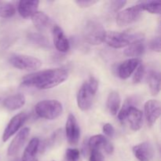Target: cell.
Wrapping results in <instances>:
<instances>
[{
	"label": "cell",
	"mask_w": 161,
	"mask_h": 161,
	"mask_svg": "<svg viewBox=\"0 0 161 161\" xmlns=\"http://www.w3.org/2000/svg\"><path fill=\"white\" fill-rule=\"evenodd\" d=\"M68 72L64 69H53L31 73L22 80V86L47 90L58 86L68 79Z\"/></svg>",
	"instance_id": "6da1fadb"
},
{
	"label": "cell",
	"mask_w": 161,
	"mask_h": 161,
	"mask_svg": "<svg viewBox=\"0 0 161 161\" xmlns=\"http://www.w3.org/2000/svg\"><path fill=\"white\" fill-rule=\"evenodd\" d=\"M143 36L139 33L130 34L126 32L109 31L106 33L105 41L109 47L115 49L123 48L129 46L136 41L142 40Z\"/></svg>",
	"instance_id": "7a4b0ae2"
},
{
	"label": "cell",
	"mask_w": 161,
	"mask_h": 161,
	"mask_svg": "<svg viewBox=\"0 0 161 161\" xmlns=\"http://www.w3.org/2000/svg\"><path fill=\"white\" fill-rule=\"evenodd\" d=\"M83 39L91 45H100L105 41L106 32L103 25L96 20H88L83 28Z\"/></svg>",
	"instance_id": "3957f363"
},
{
	"label": "cell",
	"mask_w": 161,
	"mask_h": 161,
	"mask_svg": "<svg viewBox=\"0 0 161 161\" xmlns=\"http://www.w3.org/2000/svg\"><path fill=\"white\" fill-rule=\"evenodd\" d=\"M35 109L39 117L52 120L62 114L63 107L58 100H43L36 104Z\"/></svg>",
	"instance_id": "277c9868"
},
{
	"label": "cell",
	"mask_w": 161,
	"mask_h": 161,
	"mask_svg": "<svg viewBox=\"0 0 161 161\" xmlns=\"http://www.w3.org/2000/svg\"><path fill=\"white\" fill-rule=\"evenodd\" d=\"M9 62L16 69L25 71H35L42 65V61L37 58L25 54H14L9 58Z\"/></svg>",
	"instance_id": "5b68a950"
},
{
	"label": "cell",
	"mask_w": 161,
	"mask_h": 161,
	"mask_svg": "<svg viewBox=\"0 0 161 161\" xmlns=\"http://www.w3.org/2000/svg\"><path fill=\"white\" fill-rule=\"evenodd\" d=\"M143 12L139 4L127 8L116 16V24L119 27H125L136 21Z\"/></svg>",
	"instance_id": "8992f818"
},
{
	"label": "cell",
	"mask_w": 161,
	"mask_h": 161,
	"mask_svg": "<svg viewBox=\"0 0 161 161\" xmlns=\"http://www.w3.org/2000/svg\"><path fill=\"white\" fill-rule=\"evenodd\" d=\"M27 117H28V116H27L26 113H19V114L14 116V117L10 119L9 124L6 126L4 132H3V141L4 142H6L7 141L9 138H10L14 134H16L18 131L19 129L21 127V126L23 125L24 123H25V120L27 119Z\"/></svg>",
	"instance_id": "52a82bcc"
},
{
	"label": "cell",
	"mask_w": 161,
	"mask_h": 161,
	"mask_svg": "<svg viewBox=\"0 0 161 161\" xmlns=\"http://www.w3.org/2000/svg\"><path fill=\"white\" fill-rule=\"evenodd\" d=\"M95 94H93L88 86L87 82H85L77 94V105L82 111H87L92 105L93 98Z\"/></svg>",
	"instance_id": "ba28073f"
},
{
	"label": "cell",
	"mask_w": 161,
	"mask_h": 161,
	"mask_svg": "<svg viewBox=\"0 0 161 161\" xmlns=\"http://www.w3.org/2000/svg\"><path fill=\"white\" fill-rule=\"evenodd\" d=\"M65 135L71 145H76L80 137V129L73 114H69L65 124Z\"/></svg>",
	"instance_id": "9c48e42d"
},
{
	"label": "cell",
	"mask_w": 161,
	"mask_h": 161,
	"mask_svg": "<svg viewBox=\"0 0 161 161\" xmlns=\"http://www.w3.org/2000/svg\"><path fill=\"white\" fill-rule=\"evenodd\" d=\"M144 110L148 125L152 127L160 116L161 109L160 102L153 99L147 101L145 103Z\"/></svg>",
	"instance_id": "30bf717a"
},
{
	"label": "cell",
	"mask_w": 161,
	"mask_h": 161,
	"mask_svg": "<svg viewBox=\"0 0 161 161\" xmlns=\"http://www.w3.org/2000/svg\"><path fill=\"white\" fill-rule=\"evenodd\" d=\"M90 150H101L103 149L108 154H112L114 151V147L105 136L102 135H94L91 137L87 143Z\"/></svg>",
	"instance_id": "8fae6325"
},
{
	"label": "cell",
	"mask_w": 161,
	"mask_h": 161,
	"mask_svg": "<svg viewBox=\"0 0 161 161\" xmlns=\"http://www.w3.org/2000/svg\"><path fill=\"white\" fill-rule=\"evenodd\" d=\"M30 129L28 127H25L22 129L20 132L17 135V136L13 139L11 142L10 145L8 147L7 149V155L9 157H13V156L16 155L17 153L19 152L25 142L28 139V136H29Z\"/></svg>",
	"instance_id": "7c38bea8"
},
{
	"label": "cell",
	"mask_w": 161,
	"mask_h": 161,
	"mask_svg": "<svg viewBox=\"0 0 161 161\" xmlns=\"http://www.w3.org/2000/svg\"><path fill=\"white\" fill-rule=\"evenodd\" d=\"M53 43L58 51L61 53H66L69 51L70 44L69 39L64 34L63 30L58 25H54L53 28Z\"/></svg>",
	"instance_id": "4fadbf2b"
},
{
	"label": "cell",
	"mask_w": 161,
	"mask_h": 161,
	"mask_svg": "<svg viewBox=\"0 0 161 161\" xmlns=\"http://www.w3.org/2000/svg\"><path fill=\"white\" fill-rule=\"evenodd\" d=\"M133 153L139 161H150L154 156L153 147L149 142H143L134 146Z\"/></svg>",
	"instance_id": "5bb4252c"
},
{
	"label": "cell",
	"mask_w": 161,
	"mask_h": 161,
	"mask_svg": "<svg viewBox=\"0 0 161 161\" xmlns=\"http://www.w3.org/2000/svg\"><path fill=\"white\" fill-rule=\"evenodd\" d=\"M140 64L141 61L138 58H130L124 61L118 67V75L122 80H127L132 75Z\"/></svg>",
	"instance_id": "9a60e30c"
},
{
	"label": "cell",
	"mask_w": 161,
	"mask_h": 161,
	"mask_svg": "<svg viewBox=\"0 0 161 161\" xmlns=\"http://www.w3.org/2000/svg\"><path fill=\"white\" fill-rule=\"evenodd\" d=\"M126 119L130 123V127L132 130H139L142 126V113L136 107L130 106L127 110Z\"/></svg>",
	"instance_id": "2e32d148"
},
{
	"label": "cell",
	"mask_w": 161,
	"mask_h": 161,
	"mask_svg": "<svg viewBox=\"0 0 161 161\" xmlns=\"http://www.w3.org/2000/svg\"><path fill=\"white\" fill-rule=\"evenodd\" d=\"M39 2L38 0H21L19 2L18 12L24 18L32 17L37 12Z\"/></svg>",
	"instance_id": "e0dca14e"
},
{
	"label": "cell",
	"mask_w": 161,
	"mask_h": 161,
	"mask_svg": "<svg viewBox=\"0 0 161 161\" xmlns=\"http://www.w3.org/2000/svg\"><path fill=\"white\" fill-rule=\"evenodd\" d=\"M39 149V139L34 138L29 142L24 151L21 161H38L36 154Z\"/></svg>",
	"instance_id": "ac0fdd59"
},
{
	"label": "cell",
	"mask_w": 161,
	"mask_h": 161,
	"mask_svg": "<svg viewBox=\"0 0 161 161\" xmlns=\"http://www.w3.org/2000/svg\"><path fill=\"white\" fill-rule=\"evenodd\" d=\"M25 104V97L21 94H14L6 97L3 102V105L9 110H17L23 107Z\"/></svg>",
	"instance_id": "d6986e66"
},
{
	"label": "cell",
	"mask_w": 161,
	"mask_h": 161,
	"mask_svg": "<svg viewBox=\"0 0 161 161\" xmlns=\"http://www.w3.org/2000/svg\"><path fill=\"white\" fill-rule=\"evenodd\" d=\"M33 25L39 31H42L47 29L50 25L51 20L50 17L43 12H36L31 17Z\"/></svg>",
	"instance_id": "ffe728a7"
},
{
	"label": "cell",
	"mask_w": 161,
	"mask_h": 161,
	"mask_svg": "<svg viewBox=\"0 0 161 161\" xmlns=\"http://www.w3.org/2000/svg\"><path fill=\"white\" fill-rule=\"evenodd\" d=\"M121 98L119 94L116 91H112L107 98L106 106L108 112L112 115H116L120 108Z\"/></svg>",
	"instance_id": "44dd1931"
},
{
	"label": "cell",
	"mask_w": 161,
	"mask_h": 161,
	"mask_svg": "<svg viewBox=\"0 0 161 161\" xmlns=\"http://www.w3.org/2000/svg\"><path fill=\"white\" fill-rule=\"evenodd\" d=\"M144 52V42H142V40H139L127 46V47L124 50V54L127 57H132V58H137V57L142 56Z\"/></svg>",
	"instance_id": "7402d4cb"
},
{
	"label": "cell",
	"mask_w": 161,
	"mask_h": 161,
	"mask_svg": "<svg viewBox=\"0 0 161 161\" xmlns=\"http://www.w3.org/2000/svg\"><path fill=\"white\" fill-rule=\"evenodd\" d=\"M28 39L30 42L41 48H50V44L48 39L43 35L37 32H32L28 35Z\"/></svg>",
	"instance_id": "603a6c76"
},
{
	"label": "cell",
	"mask_w": 161,
	"mask_h": 161,
	"mask_svg": "<svg viewBox=\"0 0 161 161\" xmlns=\"http://www.w3.org/2000/svg\"><path fill=\"white\" fill-rule=\"evenodd\" d=\"M149 85L153 95H157L160 91V74L157 72H151L149 76Z\"/></svg>",
	"instance_id": "cb8c5ba5"
},
{
	"label": "cell",
	"mask_w": 161,
	"mask_h": 161,
	"mask_svg": "<svg viewBox=\"0 0 161 161\" xmlns=\"http://www.w3.org/2000/svg\"><path fill=\"white\" fill-rule=\"evenodd\" d=\"M139 5L143 11H147L153 14H160L161 2L160 0L142 2V3H140Z\"/></svg>",
	"instance_id": "d4e9b609"
},
{
	"label": "cell",
	"mask_w": 161,
	"mask_h": 161,
	"mask_svg": "<svg viewBox=\"0 0 161 161\" xmlns=\"http://www.w3.org/2000/svg\"><path fill=\"white\" fill-rule=\"evenodd\" d=\"M15 7L13 4L6 2H0V17L9 18L15 14Z\"/></svg>",
	"instance_id": "484cf974"
},
{
	"label": "cell",
	"mask_w": 161,
	"mask_h": 161,
	"mask_svg": "<svg viewBox=\"0 0 161 161\" xmlns=\"http://www.w3.org/2000/svg\"><path fill=\"white\" fill-rule=\"evenodd\" d=\"M61 138H62V130H58L51 135L50 138H49L47 141H46L44 142L43 146H42V150H46V149H49V148H51L53 146H54L55 145L58 144V143L60 142V141L61 140Z\"/></svg>",
	"instance_id": "4316f807"
},
{
	"label": "cell",
	"mask_w": 161,
	"mask_h": 161,
	"mask_svg": "<svg viewBox=\"0 0 161 161\" xmlns=\"http://www.w3.org/2000/svg\"><path fill=\"white\" fill-rule=\"evenodd\" d=\"M135 99L133 97H130L127 100H126L125 103L124 104L123 107L121 108L120 111H119V114H118V118H119V121L121 123H124L126 120V116H127V113L128 108L130 106H134V103H135Z\"/></svg>",
	"instance_id": "83f0119b"
},
{
	"label": "cell",
	"mask_w": 161,
	"mask_h": 161,
	"mask_svg": "<svg viewBox=\"0 0 161 161\" xmlns=\"http://www.w3.org/2000/svg\"><path fill=\"white\" fill-rule=\"evenodd\" d=\"M135 70L136 71H135V75H134L133 82L134 83H138L142 81V80L144 77L146 69H145V66L143 64H140Z\"/></svg>",
	"instance_id": "f1b7e54d"
},
{
	"label": "cell",
	"mask_w": 161,
	"mask_h": 161,
	"mask_svg": "<svg viewBox=\"0 0 161 161\" xmlns=\"http://www.w3.org/2000/svg\"><path fill=\"white\" fill-rule=\"evenodd\" d=\"M104 157L100 150H91L89 161H103Z\"/></svg>",
	"instance_id": "f546056e"
},
{
	"label": "cell",
	"mask_w": 161,
	"mask_h": 161,
	"mask_svg": "<svg viewBox=\"0 0 161 161\" xmlns=\"http://www.w3.org/2000/svg\"><path fill=\"white\" fill-rule=\"evenodd\" d=\"M87 84L90 90L93 92V94H95L97 91V88H98V81L94 76H91L89 81L87 82Z\"/></svg>",
	"instance_id": "4dcf8cb0"
},
{
	"label": "cell",
	"mask_w": 161,
	"mask_h": 161,
	"mask_svg": "<svg viewBox=\"0 0 161 161\" xmlns=\"http://www.w3.org/2000/svg\"><path fill=\"white\" fill-rule=\"evenodd\" d=\"M126 3V1H113L110 3V9L113 12H116L124 7Z\"/></svg>",
	"instance_id": "1f68e13d"
},
{
	"label": "cell",
	"mask_w": 161,
	"mask_h": 161,
	"mask_svg": "<svg viewBox=\"0 0 161 161\" xmlns=\"http://www.w3.org/2000/svg\"><path fill=\"white\" fill-rule=\"evenodd\" d=\"M65 157L77 160L80 157V151L76 149H69L66 150Z\"/></svg>",
	"instance_id": "d6a6232c"
},
{
	"label": "cell",
	"mask_w": 161,
	"mask_h": 161,
	"mask_svg": "<svg viewBox=\"0 0 161 161\" xmlns=\"http://www.w3.org/2000/svg\"><path fill=\"white\" fill-rule=\"evenodd\" d=\"M160 37H156L153 39L149 44V47L152 50L156 52H160Z\"/></svg>",
	"instance_id": "836d02e7"
},
{
	"label": "cell",
	"mask_w": 161,
	"mask_h": 161,
	"mask_svg": "<svg viewBox=\"0 0 161 161\" xmlns=\"http://www.w3.org/2000/svg\"><path fill=\"white\" fill-rule=\"evenodd\" d=\"M102 130H103V132L106 136L109 137V138H113L114 136L115 129L111 124H105L103 126Z\"/></svg>",
	"instance_id": "e575fe53"
},
{
	"label": "cell",
	"mask_w": 161,
	"mask_h": 161,
	"mask_svg": "<svg viewBox=\"0 0 161 161\" xmlns=\"http://www.w3.org/2000/svg\"><path fill=\"white\" fill-rule=\"evenodd\" d=\"M97 1H94V0H80V1H75V3L78 5L80 7L86 8L92 6L93 5L96 4Z\"/></svg>",
	"instance_id": "d590c367"
},
{
	"label": "cell",
	"mask_w": 161,
	"mask_h": 161,
	"mask_svg": "<svg viewBox=\"0 0 161 161\" xmlns=\"http://www.w3.org/2000/svg\"><path fill=\"white\" fill-rule=\"evenodd\" d=\"M64 161H77L75 160H73V159H71V158H67V157H65V159H64Z\"/></svg>",
	"instance_id": "8d00e7d4"
},
{
	"label": "cell",
	"mask_w": 161,
	"mask_h": 161,
	"mask_svg": "<svg viewBox=\"0 0 161 161\" xmlns=\"http://www.w3.org/2000/svg\"><path fill=\"white\" fill-rule=\"evenodd\" d=\"M16 161H20V160H17Z\"/></svg>",
	"instance_id": "74e56055"
},
{
	"label": "cell",
	"mask_w": 161,
	"mask_h": 161,
	"mask_svg": "<svg viewBox=\"0 0 161 161\" xmlns=\"http://www.w3.org/2000/svg\"><path fill=\"white\" fill-rule=\"evenodd\" d=\"M53 161H54V160H53Z\"/></svg>",
	"instance_id": "f35d334b"
}]
</instances>
